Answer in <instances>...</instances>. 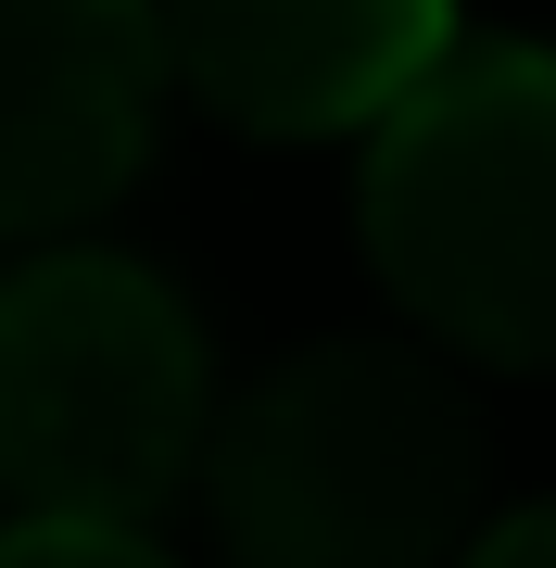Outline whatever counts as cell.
I'll return each mask as SVG.
<instances>
[{
  "instance_id": "cell-4",
  "label": "cell",
  "mask_w": 556,
  "mask_h": 568,
  "mask_svg": "<svg viewBox=\"0 0 556 568\" xmlns=\"http://www.w3.org/2000/svg\"><path fill=\"white\" fill-rule=\"evenodd\" d=\"M165 114V26L127 0H0V241L89 227Z\"/></svg>"
},
{
  "instance_id": "cell-7",
  "label": "cell",
  "mask_w": 556,
  "mask_h": 568,
  "mask_svg": "<svg viewBox=\"0 0 556 568\" xmlns=\"http://www.w3.org/2000/svg\"><path fill=\"white\" fill-rule=\"evenodd\" d=\"M455 568H556V493H544V506H506Z\"/></svg>"
},
{
  "instance_id": "cell-2",
  "label": "cell",
  "mask_w": 556,
  "mask_h": 568,
  "mask_svg": "<svg viewBox=\"0 0 556 568\" xmlns=\"http://www.w3.org/2000/svg\"><path fill=\"white\" fill-rule=\"evenodd\" d=\"M354 227L431 342L556 366V51L455 39L367 140Z\"/></svg>"
},
{
  "instance_id": "cell-1",
  "label": "cell",
  "mask_w": 556,
  "mask_h": 568,
  "mask_svg": "<svg viewBox=\"0 0 556 568\" xmlns=\"http://www.w3.org/2000/svg\"><path fill=\"white\" fill-rule=\"evenodd\" d=\"M203 506L241 568H443L481 518V405L417 342H304L215 405Z\"/></svg>"
},
{
  "instance_id": "cell-3",
  "label": "cell",
  "mask_w": 556,
  "mask_h": 568,
  "mask_svg": "<svg viewBox=\"0 0 556 568\" xmlns=\"http://www.w3.org/2000/svg\"><path fill=\"white\" fill-rule=\"evenodd\" d=\"M215 443L203 328L127 253H39L0 278V493L26 518L140 530Z\"/></svg>"
},
{
  "instance_id": "cell-6",
  "label": "cell",
  "mask_w": 556,
  "mask_h": 568,
  "mask_svg": "<svg viewBox=\"0 0 556 568\" xmlns=\"http://www.w3.org/2000/svg\"><path fill=\"white\" fill-rule=\"evenodd\" d=\"M0 568H178L152 530H102V518H13Z\"/></svg>"
},
{
  "instance_id": "cell-5",
  "label": "cell",
  "mask_w": 556,
  "mask_h": 568,
  "mask_svg": "<svg viewBox=\"0 0 556 568\" xmlns=\"http://www.w3.org/2000/svg\"><path fill=\"white\" fill-rule=\"evenodd\" d=\"M152 26H165V77L253 140H342V126L380 140L392 102L455 51L431 0H203Z\"/></svg>"
}]
</instances>
